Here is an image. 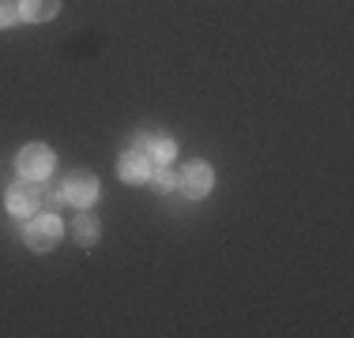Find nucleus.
Here are the masks:
<instances>
[{"label":"nucleus","mask_w":354,"mask_h":338,"mask_svg":"<svg viewBox=\"0 0 354 338\" xmlns=\"http://www.w3.org/2000/svg\"><path fill=\"white\" fill-rule=\"evenodd\" d=\"M177 184H181V192L189 199H204L207 192H212V184H215V173H212L207 162H189L181 169V181Z\"/></svg>","instance_id":"20e7f679"},{"label":"nucleus","mask_w":354,"mask_h":338,"mask_svg":"<svg viewBox=\"0 0 354 338\" xmlns=\"http://www.w3.org/2000/svg\"><path fill=\"white\" fill-rule=\"evenodd\" d=\"M15 19H19V8H15L12 0H0V30H4V27H12Z\"/></svg>","instance_id":"9b49d317"},{"label":"nucleus","mask_w":354,"mask_h":338,"mask_svg":"<svg viewBox=\"0 0 354 338\" xmlns=\"http://www.w3.org/2000/svg\"><path fill=\"white\" fill-rule=\"evenodd\" d=\"M4 203H8V210H12L15 218H27L30 210H38V203H41V192H38V181H15L12 188L4 192Z\"/></svg>","instance_id":"f03ea898"},{"label":"nucleus","mask_w":354,"mask_h":338,"mask_svg":"<svg viewBox=\"0 0 354 338\" xmlns=\"http://www.w3.org/2000/svg\"><path fill=\"white\" fill-rule=\"evenodd\" d=\"M41 203H46V207H53V210H61V203H68V199H64L61 188H49V192H41Z\"/></svg>","instance_id":"f8f14e48"},{"label":"nucleus","mask_w":354,"mask_h":338,"mask_svg":"<svg viewBox=\"0 0 354 338\" xmlns=\"http://www.w3.org/2000/svg\"><path fill=\"white\" fill-rule=\"evenodd\" d=\"M61 192H64V199H68L72 207H91V203L98 199V181L91 173H72Z\"/></svg>","instance_id":"39448f33"},{"label":"nucleus","mask_w":354,"mask_h":338,"mask_svg":"<svg viewBox=\"0 0 354 338\" xmlns=\"http://www.w3.org/2000/svg\"><path fill=\"white\" fill-rule=\"evenodd\" d=\"M23 237H27V244L35 252H49L57 241H61V222H57L53 215H38V218L27 222V233Z\"/></svg>","instance_id":"7ed1b4c3"},{"label":"nucleus","mask_w":354,"mask_h":338,"mask_svg":"<svg viewBox=\"0 0 354 338\" xmlns=\"http://www.w3.org/2000/svg\"><path fill=\"white\" fill-rule=\"evenodd\" d=\"M136 147L147 150V158H151V162H158V166H170L174 155H177L174 139H170V135H162V132H140L136 135Z\"/></svg>","instance_id":"423d86ee"},{"label":"nucleus","mask_w":354,"mask_h":338,"mask_svg":"<svg viewBox=\"0 0 354 338\" xmlns=\"http://www.w3.org/2000/svg\"><path fill=\"white\" fill-rule=\"evenodd\" d=\"M15 166H19V173L27 177V181H41V177L53 173V150H49L46 143H27V147L19 150V158H15Z\"/></svg>","instance_id":"f257e3e1"},{"label":"nucleus","mask_w":354,"mask_h":338,"mask_svg":"<svg viewBox=\"0 0 354 338\" xmlns=\"http://www.w3.org/2000/svg\"><path fill=\"white\" fill-rule=\"evenodd\" d=\"M151 158H147V150H129V155H121V162H117V177L121 181H129V184H140V181H147L151 177Z\"/></svg>","instance_id":"0eeeda50"},{"label":"nucleus","mask_w":354,"mask_h":338,"mask_svg":"<svg viewBox=\"0 0 354 338\" xmlns=\"http://www.w3.org/2000/svg\"><path fill=\"white\" fill-rule=\"evenodd\" d=\"M147 181L155 184V192H174L181 177H177L174 169H166V166H162V169H151V177H147Z\"/></svg>","instance_id":"9d476101"},{"label":"nucleus","mask_w":354,"mask_h":338,"mask_svg":"<svg viewBox=\"0 0 354 338\" xmlns=\"http://www.w3.org/2000/svg\"><path fill=\"white\" fill-rule=\"evenodd\" d=\"M61 12V0H19V15L27 23H49Z\"/></svg>","instance_id":"6e6552de"},{"label":"nucleus","mask_w":354,"mask_h":338,"mask_svg":"<svg viewBox=\"0 0 354 338\" xmlns=\"http://www.w3.org/2000/svg\"><path fill=\"white\" fill-rule=\"evenodd\" d=\"M98 233H102V226H98L95 215H80V218L72 222V237H75V244H83V248L98 244Z\"/></svg>","instance_id":"1a4fd4ad"}]
</instances>
